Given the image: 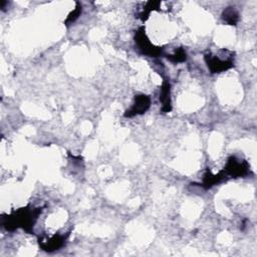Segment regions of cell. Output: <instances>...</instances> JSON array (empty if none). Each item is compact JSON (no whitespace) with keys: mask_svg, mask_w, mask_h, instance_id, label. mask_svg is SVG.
Instances as JSON below:
<instances>
[{"mask_svg":"<svg viewBox=\"0 0 257 257\" xmlns=\"http://www.w3.org/2000/svg\"><path fill=\"white\" fill-rule=\"evenodd\" d=\"M136 40H137V43L139 45V48L146 54H149L151 57H157L159 54H161V49L155 47L150 41L147 39V36L145 34L144 31H142V29L137 32V36H136Z\"/></svg>","mask_w":257,"mask_h":257,"instance_id":"6da1fadb","label":"cell"},{"mask_svg":"<svg viewBox=\"0 0 257 257\" xmlns=\"http://www.w3.org/2000/svg\"><path fill=\"white\" fill-rule=\"evenodd\" d=\"M206 63L208 64V67L213 73L224 71L233 65L231 59L222 60L217 56H212V54L206 57Z\"/></svg>","mask_w":257,"mask_h":257,"instance_id":"7a4b0ae2","label":"cell"},{"mask_svg":"<svg viewBox=\"0 0 257 257\" xmlns=\"http://www.w3.org/2000/svg\"><path fill=\"white\" fill-rule=\"evenodd\" d=\"M150 104H151V100L149 97L144 96V95L136 97L134 106L127 112L126 117H134L136 115L145 113L147 109L149 108Z\"/></svg>","mask_w":257,"mask_h":257,"instance_id":"3957f363","label":"cell"},{"mask_svg":"<svg viewBox=\"0 0 257 257\" xmlns=\"http://www.w3.org/2000/svg\"><path fill=\"white\" fill-rule=\"evenodd\" d=\"M247 172H248V166L245 162H240L239 160L232 158L227 164L226 173L231 176L239 177L247 174Z\"/></svg>","mask_w":257,"mask_h":257,"instance_id":"277c9868","label":"cell"},{"mask_svg":"<svg viewBox=\"0 0 257 257\" xmlns=\"http://www.w3.org/2000/svg\"><path fill=\"white\" fill-rule=\"evenodd\" d=\"M66 240V235H58L53 236L47 240L42 241L41 246L45 251H54L59 248H61Z\"/></svg>","mask_w":257,"mask_h":257,"instance_id":"5b68a950","label":"cell"},{"mask_svg":"<svg viewBox=\"0 0 257 257\" xmlns=\"http://www.w3.org/2000/svg\"><path fill=\"white\" fill-rule=\"evenodd\" d=\"M161 102L163 103V111L170 112L171 111V100H170V84L165 82L162 86L161 93Z\"/></svg>","mask_w":257,"mask_h":257,"instance_id":"8992f818","label":"cell"},{"mask_svg":"<svg viewBox=\"0 0 257 257\" xmlns=\"http://www.w3.org/2000/svg\"><path fill=\"white\" fill-rule=\"evenodd\" d=\"M169 59L172 61V62H175V63H180V62H184L186 60V53L185 51L183 49H179L177 50L173 56H170Z\"/></svg>","mask_w":257,"mask_h":257,"instance_id":"52a82bcc","label":"cell"},{"mask_svg":"<svg viewBox=\"0 0 257 257\" xmlns=\"http://www.w3.org/2000/svg\"><path fill=\"white\" fill-rule=\"evenodd\" d=\"M225 21L229 23V24H235L237 22V13L232 10V9H229L225 12Z\"/></svg>","mask_w":257,"mask_h":257,"instance_id":"ba28073f","label":"cell"}]
</instances>
